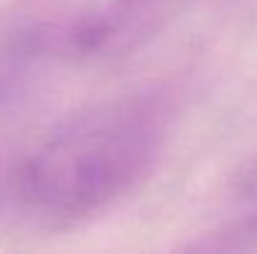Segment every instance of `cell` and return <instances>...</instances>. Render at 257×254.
<instances>
[{"mask_svg":"<svg viewBox=\"0 0 257 254\" xmlns=\"http://www.w3.org/2000/svg\"><path fill=\"white\" fill-rule=\"evenodd\" d=\"M163 137V110L148 97L73 115L20 160L13 177L18 204L48 227L100 214L150 172Z\"/></svg>","mask_w":257,"mask_h":254,"instance_id":"6da1fadb","label":"cell"},{"mask_svg":"<svg viewBox=\"0 0 257 254\" xmlns=\"http://www.w3.org/2000/svg\"><path fill=\"white\" fill-rule=\"evenodd\" d=\"M237 192H240L245 199L257 202V165L255 167H250L242 177H240V182H237Z\"/></svg>","mask_w":257,"mask_h":254,"instance_id":"277c9868","label":"cell"},{"mask_svg":"<svg viewBox=\"0 0 257 254\" xmlns=\"http://www.w3.org/2000/svg\"><path fill=\"white\" fill-rule=\"evenodd\" d=\"M160 3L163 0H107L58 28L40 25L45 50H58L70 58L125 53L155 30Z\"/></svg>","mask_w":257,"mask_h":254,"instance_id":"7a4b0ae2","label":"cell"},{"mask_svg":"<svg viewBox=\"0 0 257 254\" xmlns=\"http://www.w3.org/2000/svg\"><path fill=\"white\" fill-rule=\"evenodd\" d=\"M40 55H48L40 28L23 30L0 45V102L15 90L28 65L38 60Z\"/></svg>","mask_w":257,"mask_h":254,"instance_id":"3957f363","label":"cell"}]
</instances>
